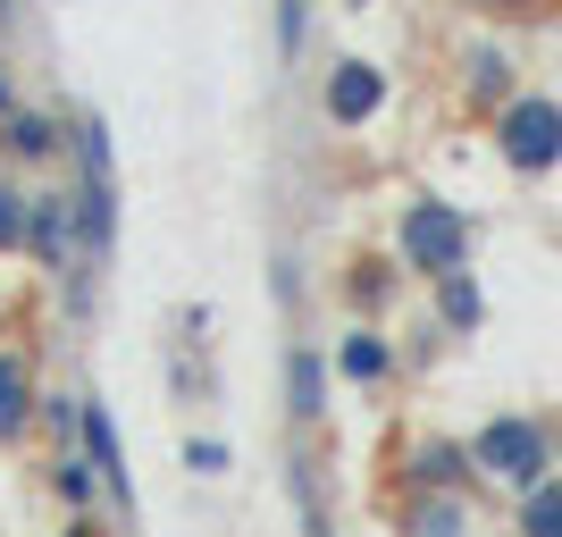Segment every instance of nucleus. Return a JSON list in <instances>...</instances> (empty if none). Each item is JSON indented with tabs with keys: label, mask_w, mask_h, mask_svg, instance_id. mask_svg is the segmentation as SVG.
Returning a JSON list of instances; mask_svg holds the SVG:
<instances>
[{
	"label": "nucleus",
	"mask_w": 562,
	"mask_h": 537,
	"mask_svg": "<svg viewBox=\"0 0 562 537\" xmlns=\"http://www.w3.org/2000/svg\"><path fill=\"white\" fill-rule=\"evenodd\" d=\"M479 470H470V445H453V437H428V445H412V488L420 495H462Z\"/></svg>",
	"instance_id": "nucleus-6"
},
{
	"label": "nucleus",
	"mask_w": 562,
	"mask_h": 537,
	"mask_svg": "<svg viewBox=\"0 0 562 537\" xmlns=\"http://www.w3.org/2000/svg\"><path fill=\"white\" fill-rule=\"evenodd\" d=\"M336 370H345L352 387H386V378H395V345H386L378 327H352L345 345H336Z\"/></svg>",
	"instance_id": "nucleus-10"
},
{
	"label": "nucleus",
	"mask_w": 562,
	"mask_h": 537,
	"mask_svg": "<svg viewBox=\"0 0 562 537\" xmlns=\"http://www.w3.org/2000/svg\"><path fill=\"white\" fill-rule=\"evenodd\" d=\"M479 9H495V18H529V9H546V0H479Z\"/></svg>",
	"instance_id": "nucleus-21"
},
{
	"label": "nucleus",
	"mask_w": 562,
	"mask_h": 537,
	"mask_svg": "<svg viewBox=\"0 0 562 537\" xmlns=\"http://www.w3.org/2000/svg\"><path fill=\"white\" fill-rule=\"evenodd\" d=\"M25 253L43 260L50 278H76V286H85V235H76V193H34V211H25Z\"/></svg>",
	"instance_id": "nucleus-4"
},
{
	"label": "nucleus",
	"mask_w": 562,
	"mask_h": 537,
	"mask_svg": "<svg viewBox=\"0 0 562 537\" xmlns=\"http://www.w3.org/2000/svg\"><path fill=\"white\" fill-rule=\"evenodd\" d=\"M68 537H101V529H93V521H76V529H68Z\"/></svg>",
	"instance_id": "nucleus-24"
},
{
	"label": "nucleus",
	"mask_w": 562,
	"mask_h": 537,
	"mask_svg": "<svg viewBox=\"0 0 562 537\" xmlns=\"http://www.w3.org/2000/svg\"><path fill=\"white\" fill-rule=\"evenodd\" d=\"M345 9H370V0H345Z\"/></svg>",
	"instance_id": "nucleus-25"
},
{
	"label": "nucleus",
	"mask_w": 562,
	"mask_h": 537,
	"mask_svg": "<svg viewBox=\"0 0 562 537\" xmlns=\"http://www.w3.org/2000/svg\"><path fill=\"white\" fill-rule=\"evenodd\" d=\"M546 428H554V470H562V421H546Z\"/></svg>",
	"instance_id": "nucleus-23"
},
{
	"label": "nucleus",
	"mask_w": 562,
	"mask_h": 537,
	"mask_svg": "<svg viewBox=\"0 0 562 537\" xmlns=\"http://www.w3.org/2000/svg\"><path fill=\"white\" fill-rule=\"evenodd\" d=\"M462 93L479 101V110H504V101L520 93V85H513V59H504L495 43H479V51L462 59Z\"/></svg>",
	"instance_id": "nucleus-11"
},
{
	"label": "nucleus",
	"mask_w": 562,
	"mask_h": 537,
	"mask_svg": "<svg viewBox=\"0 0 562 537\" xmlns=\"http://www.w3.org/2000/svg\"><path fill=\"white\" fill-rule=\"evenodd\" d=\"M319 110H328V126H370L386 110V76L370 59H336L328 85H319Z\"/></svg>",
	"instance_id": "nucleus-5"
},
{
	"label": "nucleus",
	"mask_w": 562,
	"mask_h": 537,
	"mask_svg": "<svg viewBox=\"0 0 562 537\" xmlns=\"http://www.w3.org/2000/svg\"><path fill=\"white\" fill-rule=\"evenodd\" d=\"M386 294H395V269H378V260H361V269H352V303L370 311V303H386Z\"/></svg>",
	"instance_id": "nucleus-18"
},
{
	"label": "nucleus",
	"mask_w": 562,
	"mask_h": 537,
	"mask_svg": "<svg viewBox=\"0 0 562 537\" xmlns=\"http://www.w3.org/2000/svg\"><path fill=\"white\" fill-rule=\"evenodd\" d=\"M76 428H85V462L101 470V488H110L117 504H135V488H126V445H117L110 412H101V403H85V412H76Z\"/></svg>",
	"instance_id": "nucleus-8"
},
{
	"label": "nucleus",
	"mask_w": 562,
	"mask_h": 537,
	"mask_svg": "<svg viewBox=\"0 0 562 537\" xmlns=\"http://www.w3.org/2000/svg\"><path fill=\"white\" fill-rule=\"evenodd\" d=\"M25 211H34V193L0 186V253H18V244H25Z\"/></svg>",
	"instance_id": "nucleus-17"
},
{
	"label": "nucleus",
	"mask_w": 562,
	"mask_h": 537,
	"mask_svg": "<svg viewBox=\"0 0 562 537\" xmlns=\"http://www.w3.org/2000/svg\"><path fill=\"white\" fill-rule=\"evenodd\" d=\"M412 537H470V504L462 495H420L412 504Z\"/></svg>",
	"instance_id": "nucleus-15"
},
{
	"label": "nucleus",
	"mask_w": 562,
	"mask_h": 537,
	"mask_svg": "<svg viewBox=\"0 0 562 537\" xmlns=\"http://www.w3.org/2000/svg\"><path fill=\"white\" fill-rule=\"evenodd\" d=\"M285 387H294V421H319L328 412V361L311 345H294V361H285Z\"/></svg>",
	"instance_id": "nucleus-13"
},
{
	"label": "nucleus",
	"mask_w": 562,
	"mask_h": 537,
	"mask_svg": "<svg viewBox=\"0 0 562 537\" xmlns=\"http://www.w3.org/2000/svg\"><path fill=\"white\" fill-rule=\"evenodd\" d=\"M470 470L495 479V488H513V495H529L538 479H554V428H546L538 412H495V421L470 437Z\"/></svg>",
	"instance_id": "nucleus-1"
},
{
	"label": "nucleus",
	"mask_w": 562,
	"mask_h": 537,
	"mask_svg": "<svg viewBox=\"0 0 562 537\" xmlns=\"http://www.w3.org/2000/svg\"><path fill=\"white\" fill-rule=\"evenodd\" d=\"M395 260L412 269V278H453V269H470V219L453 211V202H437V193H412L395 219Z\"/></svg>",
	"instance_id": "nucleus-2"
},
{
	"label": "nucleus",
	"mask_w": 562,
	"mask_h": 537,
	"mask_svg": "<svg viewBox=\"0 0 562 537\" xmlns=\"http://www.w3.org/2000/svg\"><path fill=\"white\" fill-rule=\"evenodd\" d=\"M513 529H520V537H562V479H538V488L520 495Z\"/></svg>",
	"instance_id": "nucleus-14"
},
{
	"label": "nucleus",
	"mask_w": 562,
	"mask_h": 537,
	"mask_svg": "<svg viewBox=\"0 0 562 537\" xmlns=\"http://www.w3.org/2000/svg\"><path fill=\"white\" fill-rule=\"evenodd\" d=\"M495 152L513 177H554L562 168V101L554 93H513L495 110Z\"/></svg>",
	"instance_id": "nucleus-3"
},
{
	"label": "nucleus",
	"mask_w": 562,
	"mask_h": 537,
	"mask_svg": "<svg viewBox=\"0 0 562 537\" xmlns=\"http://www.w3.org/2000/svg\"><path fill=\"white\" fill-rule=\"evenodd\" d=\"M0 152H9V160H59V152H68V126L50 110H9L0 118Z\"/></svg>",
	"instance_id": "nucleus-9"
},
{
	"label": "nucleus",
	"mask_w": 562,
	"mask_h": 537,
	"mask_svg": "<svg viewBox=\"0 0 562 537\" xmlns=\"http://www.w3.org/2000/svg\"><path fill=\"white\" fill-rule=\"evenodd\" d=\"M9 110H18V93H9V76H0V118H9Z\"/></svg>",
	"instance_id": "nucleus-22"
},
{
	"label": "nucleus",
	"mask_w": 562,
	"mask_h": 537,
	"mask_svg": "<svg viewBox=\"0 0 562 537\" xmlns=\"http://www.w3.org/2000/svg\"><path fill=\"white\" fill-rule=\"evenodd\" d=\"M278 43H285V59L303 51V0H278Z\"/></svg>",
	"instance_id": "nucleus-19"
},
{
	"label": "nucleus",
	"mask_w": 562,
	"mask_h": 537,
	"mask_svg": "<svg viewBox=\"0 0 562 537\" xmlns=\"http://www.w3.org/2000/svg\"><path fill=\"white\" fill-rule=\"evenodd\" d=\"M0 18H9V0H0Z\"/></svg>",
	"instance_id": "nucleus-26"
},
{
	"label": "nucleus",
	"mask_w": 562,
	"mask_h": 537,
	"mask_svg": "<svg viewBox=\"0 0 562 537\" xmlns=\"http://www.w3.org/2000/svg\"><path fill=\"white\" fill-rule=\"evenodd\" d=\"M186 462H193V470H227V445H218V437H193Z\"/></svg>",
	"instance_id": "nucleus-20"
},
{
	"label": "nucleus",
	"mask_w": 562,
	"mask_h": 537,
	"mask_svg": "<svg viewBox=\"0 0 562 537\" xmlns=\"http://www.w3.org/2000/svg\"><path fill=\"white\" fill-rule=\"evenodd\" d=\"M437 320H446L453 336H479V320H487V294H479V278H470V269L437 278Z\"/></svg>",
	"instance_id": "nucleus-12"
},
{
	"label": "nucleus",
	"mask_w": 562,
	"mask_h": 537,
	"mask_svg": "<svg viewBox=\"0 0 562 537\" xmlns=\"http://www.w3.org/2000/svg\"><path fill=\"white\" fill-rule=\"evenodd\" d=\"M43 412V387H34V361L18 345H0V445L25 437V421Z\"/></svg>",
	"instance_id": "nucleus-7"
},
{
	"label": "nucleus",
	"mask_w": 562,
	"mask_h": 537,
	"mask_svg": "<svg viewBox=\"0 0 562 537\" xmlns=\"http://www.w3.org/2000/svg\"><path fill=\"white\" fill-rule=\"evenodd\" d=\"M50 488H59V495L76 504V513H85V504H93V488H101V470L85 462V454H59V470H50Z\"/></svg>",
	"instance_id": "nucleus-16"
}]
</instances>
